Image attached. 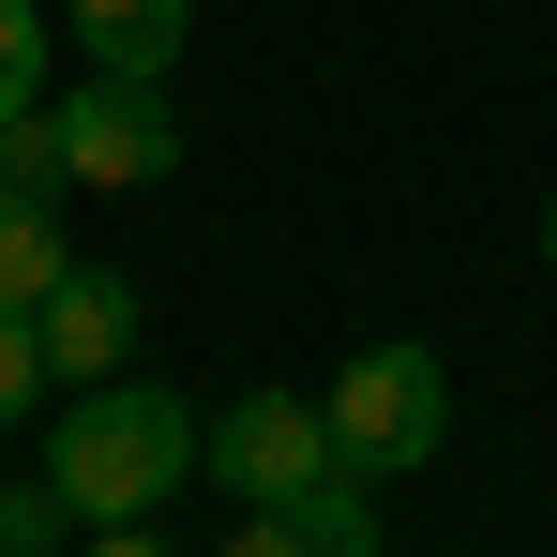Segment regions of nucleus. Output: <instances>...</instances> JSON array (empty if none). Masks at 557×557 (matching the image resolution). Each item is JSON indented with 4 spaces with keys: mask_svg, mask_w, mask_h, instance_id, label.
<instances>
[{
    "mask_svg": "<svg viewBox=\"0 0 557 557\" xmlns=\"http://www.w3.org/2000/svg\"><path fill=\"white\" fill-rule=\"evenodd\" d=\"M46 392H61V376H46V317H0V437L46 422Z\"/></svg>",
    "mask_w": 557,
    "mask_h": 557,
    "instance_id": "1a4fd4ad",
    "label": "nucleus"
},
{
    "mask_svg": "<svg viewBox=\"0 0 557 557\" xmlns=\"http://www.w3.org/2000/svg\"><path fill=\"white\" fill-rule=\"evenodd\" d=\"M211 482L226 497H317V482H347V437H332L317 392H242L211 422Z\"/></svg>",
    "mask_w": 557,
    "mask_h": 557,
    "instance_id": "20e7f679",
    "label": "nucleus"
},
{
    "mask_svg": "<svg viewBox=\"0 0 557 557\" xmlns=\"http://www.w3.org/2000/svg\"><path fill=\"white\" fill-rule=\"evenodd\" d=\"M317 407H332V437H347V482H407V467H437V437H453V362L392 332V347H362Z\"/></svg>",
    "mask_w": 557,
    "mask_h": 557,
    "instance_id": "f03ea898",
    "label": "nucleus"
},
{
    "mask_svg": "<svg viewBox=\"0 0 557 557\" xmlns=\"http://www.w3.org/2000/svg\"><path fill=\"white\" fill-rule=\"evenodd\" d=\"M46 136H61V182L76 196H136L182 166V121L151 76H76V91H46Z\"/></svg>",
    "mask_w": 557,
    "mask_h": 557,
    "instance_id": "7ed1b4c3",
    "label": "nucleus"
},
{
    "mask_svg": "<svg viewBox=\"0 0 557 557\" xmlns=\"http://www.w3.org/2000/svg\"><path fill=\"white\" fill-rule=\"evenodd\" d=\"M121 362H136V286L121 272H61L46 286V376L61 392H106Z\"/></svg>",
    "mask_w": 557,
    "mask_h": 557,
    "instance_id": "39448f33",
    "label": "nucleus"
},
{
    "mask_svg": "<svg viewBox=\"0 0 557 557\" xmlns=\"http://www.w3.org/2000/svg\"><path fill=\"white\" fill-rule=\"evenodd\" d=\"M226 557H376V482H317V497H242Z\"/></svg>",
    "mask_w": 557,
    "mask_h": 557,
    "instance_id": "423d86ee",
    "label": "nucleus"
},
{
    "mask_svg": "<svg viewBox=\"0 0 557 557\" xmlns=\"http://www.w3.org/2000/svg\"><path fill=\"white\" fill-rule=\"evenodd\" d=\"M61 272H76V257H61V196H46V182H0V317H46Z\"/></svg>",
    "mask_w": 557,
    "mask_h": 557,
    "instance_id": "6e6552de",
    "label": "nucleus"
},
{
    "mask_svg": "<svg viewBox=\"0 0 557 557\" xmlns=\"http://www.w3.org/2000/svg\"><path fill=\"white\" fill-rule=\"evenodd\" d=\"M543 272H557V196H543Z\"/></svg>",
    "mask_w": 557,
    "mask_h": 557,
    "instance_id": "4468645a",
    "label": "nucleus"
},
{
    "mask_svg": "<svg viewBox=\"0 0 557 557\" xmlns=\"http://www.w3.org/2000/svg\"><path fill=\"white\" fill-rule=\"evenodd\" d=\"M46 106V0H0V121Z\"/></svg>",
    "mask_w": 557,
    "mask_h": 557,
    "instance_id": "9d476101",
    "label": "nucleus"
},
{
    "mask_svg": "<svg viewBox=\"0 0 557 557\" xmlns=\"http://www.w3.org/2000/svg\"><path fill=\"white\" fill-rule=\"evenodd\" d=\"M0 182H46V196H76V182H61V136H46V106H30V121H0Z\"/></svg>",
    "mask_w": 557,
    "mask_h": 557,
    "instance_id": "9b49d317",
    "label": "nucleus"
},
{
    "mask_svg": "<svg viewBox=\"0 0 557 557\" xmlns=\"http://www.w3.org/2000/svg\"><path fill=\"white\" fill-rule=\"evenodd\" d=\"M61 30L91 46V76H151L166 91V61L196 46V0H61Z\"/></svg>",
    "mask_w": 557,
    "mask_h": 557,
    "instance_id": "0eeeda50",
    "label": "nucleus"
},
{
    "mask_svg": "<svg viewBox=\"0 0 557 557\" xmlns=\"http://www.w3.org/2000/svg\"><path fill=\"white\" fill-rule=\"evenodd\" d=\"M76 557H166V543H151V528H91Z\"/></svg>",
    "mask_w": 557,
    "mask_h": 557,
    "instance_id": "ddd939ff",
    "label": "nucleus"
},
{
    "mask_svg": "<svg viewBox=\"0 0 557 557\" xmlns=\"http://www.w3.org/2000/svg\"><path fill=\"white\" fill-rule=\"evenodd\" d=\"M196 467H211V422L151 376H106L76 407H46V512H76V528H151Z\"/></svg>",
    "mask_w": 557,
    "mask_h": 557,
    "instance_id": "f257e3e1",
    "label": "nucleus"
},
{
    "mask_svg": "<svg viewBox=\"0 0 557 557\" xmlns=\"http://www.w3.org/2000/svg\"><path fill=\"white\" fill-rule=\"evenodd\" d=\"M46 543V482H0V557H30Z\"/></svg>",
    "mask_w": 557,
    "mask_h": 557,
    "instance_id": "f8f14e48",
    "label": "nucleus"
}]
</instances>
